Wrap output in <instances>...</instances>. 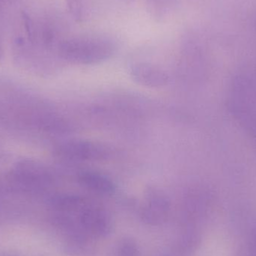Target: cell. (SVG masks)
Listing matches in <instances>:
<instances>
[{"label":"cell","instance_id":"6da1fadb","mask_svg":"<svg viewBox=\"0 0 256 256\" xmlns=\"http://www.w3.org/2000/svg\"><path fill=\"white\" fill-rule=\"evenodd\" d=\"M116 51V44L104 36H84L72 38L60 42V56L69 62L91 64L102 62L110 58Z\"/></svg>","mask_w":256,"mask_h":256},{"label":"cell","instance_id":"7a4b0ae2","mask_svg":"<svg viewBox=\"0 0 256 256\" xmlns=\"http://www.w3.org/2000/svg\"><path fill=\"white\" fill-rule=\"evenodd\" d=\"M9 183L25 190H34L46 188L52 182L49 170L40 162L32 160L16 162L7 174Z\"/></svg>","mask_w":256,"mask_h":256},{"label":"cell","instance_id":"3957f363","mask_svg":"<svg viewBox=\"0 0 256 256\" xmlns=\"http://www.w3.org/2000/svg\"><path fill=\"white\" fill-rule=\"evenodd\" d=\"M56 155L64 160L102 161L112 156V152L105 144L88 140H72L57 146Z\"/></svg>","mask_w":256,"mask_h":256},{"label":"cell","instance_id":"277c9868","mask_svg":"<svg viewBox=\"0 0 256 256\" xmlns=\"http://www.w3.org/2000/svg\"><path fill=\"white\" fill-rule=\"evenodd\" d=\"M78 214L80 230L88 237H102L110 232V218L100 208L86 202Z\"/></svg>","mask_w":256,"mask_h":256},{"label":"cell","instance_id":"5b68a950","mask_svg":"<svg viewBox=\"0 0 256 256\" xmlns=\"http://www.w3.org/2000/svg\"><path fill=\"white\" fill-rule=\"evenodd\" d=\"M131 75L138 84L147 86H164L168 81V74L164 70L147 63L134 64Z\"/></svg>","mask_w":256,"mask_h":256},{"label":"cell","instance_id":"8992f818","mask_svg":"<svg viewBox=\"0 0 256 256\" xmlns=\"http://www.w3.org/2000/svg\"><path fill=\"white\" fill-rule=\"evenodd\" d=\"M78 182L88 190L102 195H111L115 192L116 186L110 178L94 171L80 173Z\"/></svg>","mask_w":256,"mask_h":256},{"label":"cell","instance_id":"52a82bcc","mask_svg":"<svg viewBox=\"0 0 256 256\" xmlns=\"http://www.w3.org/2000/svg\"><path fill=\"white\" fill-rule=\"evenodd\" d=\"M168 212V204L165 198L158 194L150 196L146 207L144 209V220L153 225L164 222Z\"/></svg>","mask_w":256,"mask_h":256},{"label":"cell","instance_id":"ba28073f","mask_svg":"<svg viewBox=\"0 0 256 256\" xmlns=\"http://www.w3.org/2000/svg\"><path fill=\"white\" fill-rule=\"evenodd\" d=\"M118 256H137L138 250L134 242L124 240L120 244L118 250Z\"/></svg>","mask_w":256,"mask_h":256},{"label":"cell","instance_id":"9c48e42d","mask_svg":"<svg viewBox=\"0 0 256 256\" xmlns=\"http://www.w3.org/2000/svg\"><path fill=\"white\" fill-rule=\"evenodd\" d=\"M70 14L76 21L82 20V8L80 0H66Z\"/></svg>","mask_w":256,"mask_h":256},{"label":"cell","instance_id":"30bf717a","mask_svg":"<svg viewBox=\"0 0 256 256\" xmlns=\"http://www.w3.org/2000/svg\"><path fill=\"white\" fill-rule=\"evenodd\" d=\"M21 18H22V24H24L26 34L28 40L32 42L33 38H34V32H33V26L31 20L28 18V15H27L26 12H22V14H21Z\"/></svg>","mask_w":256,"mask_h":256},{"label":"cell","instance_id":"8fae6325","mask_svg":"<svg viewBox=\"0 0 256 256\" xmlns=\"http://www.w3.org/2000/svg\"><path fill=\"white\" fill-rule=\"evenodd\" d=\"M0 256H18V254H14L13 252H3Z\"/></svg>","mask_w":256,"mask_h":256},{"label":"cell","instance_id":"7c38bea8","mask_svg":"<svg viewBox=\"0 0 256 256\" xmlns=\"http://www.w3.org/2000/svg\"><path fill=\"white\" fill-rule=\"evenodd\" d=\"M3 58V49L2 46L1 42H0V62L2 60Z\"/></svg>","mask_w":256,"mask_h":256},{"label":"cell","instance_id":"4fadbf2b","mask_svg":"<svg viewBox=\"0 0 256 256\" xmlns=\"http://www.w3.org/2000/svg\"><path fill=\"white\" fill-rule=\"evenodd\" d=\"M129 1H132V0H129Z\"/></svg>","mask_w":256,"mask_h":256},{"label":"cell","instance_id":"5bb4252c","mask_svg":"<svg viewBox=\"0 0 256 256\" xmlns=\"http://www.w3.org/2000/svg\"></svg>","mask_w":256,"mask_h":256}]
</instances>
